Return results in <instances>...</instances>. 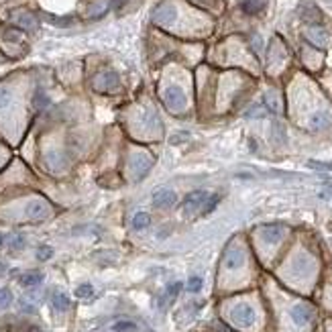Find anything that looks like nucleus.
I'll return each mask as SVG.
<instances>
[{
	"label": "nucleus",
	"instance_id": "f257e3e1",
	"mask_svg": "<svg viewBox=\"0 0 332 332\" xmlns=\"http://www.w3.org/2000/svg\"><path fill=\"white\" fill-rule=\"evenodd\" d=\"M230 318H232V322L239 324V326H251V324L255 322V310H253L249 304H239V306L232 308Z\"/></svg>",
	"mask_w": 332,
	"mask_h": 332
},
{
	"label": "nucleus",
	"instance_id": "f03ea898",
	"mask_svg": "<svg viewBox=\"0 0 332 332\" xmlns=\"http://www.w3.org/2000/svg\"><path fill=\"white\" fill-rule=\"evenodd\" d=\"M208 192H202V189H198V192H192L187 198H185V202H183V214H194V212H202V208H204V204H206V200H208Z\"/></svg>",
	"mask_w": 332,
	"mask_h": 332
},
{
	"label": "nucleus",
	"instance_id": "7ed1b4c3",
	"mask_svg": "<svg viewBox=\"0 0 332 332\" xmlns=\"http://www.w3.org/2000/svg\"><path fill=\"white\" fill-rule=\"evenodd\" d=\"M290 316H292L294 324H298V326H306V324H310L312 318H314V308H312L310 304H296V306L292 308Z\"/></svg>",
	"mask_w": 332,
	"mask_h": 332
},
{
	"label": "nucleus",
	"instance_id": "20e7f679",
	"mask_svg": "<svg viewBox=\"0 0 332 332\" xmlns=\"http://www.w3.org/2000/svg\"><path fill=\"white\" fill-rule=\"evenodd\" d=\"M151 167H153V159H151V155H147V153H139V155H135V157L131 159V169H133V173H135L137 179L143 177Z\"/></svg>",
	"mask_w": 332,
	"mask_h": 332
},
{
	"label": "nucleus",
	"instance_id": "39448f33",
	"mask_svg": "<svg viewBox=\"0 0 332 332\" xmlns=\"http://www.w3.org/2000/svg\"><path fill=\"white\" fill-rule=\"evenodd\" d=\"M163 98H165L167 108H169V110H173V112H181V110L185 108V96H183V92H181V90H177V88L167 90Z\"/></svg>",
	"mask_w": 332,
	"mask_h": 332
},
{
	"label": "nucleus",
	"instance_id": "423d86ee",
	"mask_svg": "<svg viewBox=\"0 0 332 332\" xmlns=\"http://www.w3.org/2000/svg\"><path fill=\"white\" fill-rule=\"evenodd\" d=\"M25 214H27L29 220H43L49 214V206L43 200H33V202H29Z\"/></svg>",
	"mask_w": 332,
	"mask_h": 332
},
{
	"label": "nucleus",
	"instance_id": "0eeeda50",
	"mask_svg": "<svg viewBox=\"0 0 332 332\" xmlns=\"http://www.w3.org/2000/svg\"><path fill=\"white\" fill-rule=\"evenodd\" d=\"M243 261H245L243 251H241L239 247L230 245V247L226 249V253H224V267H226V269H236V267L243 265Z\"/></svg>",
	"mask_w": 332,
	"mask_h": 332
},
{
	"label": "nucleus",
	"instance_id": "6e6552de",
	"mask_svg": "<svg viewBox=\"0 0 332 332\" xmlns=\"http://www.w3.org/2000/svg\"><path fill=\"white\" fill-rule=\"evenodd\" d=\"M175 200H177V196H175L173 189H159L153 196V204L157 208H171L175 204Z\"/></svg>",
	"mask_w": 332,
	"mask_h": 332
},
{
	"label": "nucleus",
	"instance_id": "1a4fd4ad",
	"mask_svg": "<svg viewBox=\"0 0 332 332\" xmlns=\"http://www.w3.org/2000/svg\"><path fill=\"white\" fill-rule=\"evenodd\" d=\"M286 228L281 224H271V226H263L261 228V236L267 241V243H277L281 236H283Z\"/></svg>",
	"mask_w": 332,
	"mask_h": 332
},
{
	"label": "nucleus",
	"instance_id": "9d476101",
	"mask_svg": "<svg viewBox=\"0 0 332 332\" xmlns=\"http://www.w3.org/2000/svg\"><path fill=\"white\" fill-rule=\"evenodd\" d=\"M41 281H43V275L39 271H29V273H25V275L18 277V283L22 288H37Z\"/></svg>",
	"mask_w": 332,
	"mask_h": 332
},
{
	"label": "nucleus",
	"instance_id": "9b49d317",
	"mask_svg": "<svg viewBox=\"0 0 332 332\" xmlns=\"http://www.w3.org/2000/svg\"><path fill=\"white\" fill-rule=\"evenodd\" d=\"M181 292V283L179 281H175V283H171V286H167L165 294L161 296V300H159V306L163 308V306H167L169 302H173L175 298H177V294Z\"/></svg>",
	"mask_w": 332,
	"mask_h": 332
},
{
	"label": "nucleus",
	"instance_id": "f8f14e48",
	"mask_svg": "<svg viewBox=\"0 0 332 332\" xmlns=\"http://www.w3.org/2000/svg\"><path fill=\"white\" fill-rule=\"evenodd\" d=\"M51 306H53L57 312H65V310L69 308V298H67L65 294H61V292H55V294L51 296Z\"/></svg>",
	"mask_w": 332,
	"mask_h": 332
},
{
	"label": "nucleus",
	"instance_id": "ddd939ff",
	"mask_svg": "<svg viewBox=\"0 0 332 332\" xmlns=\"http://www.w3.org/2000/svg\"><path fill=\"white\" fill-rule=\"evenodd\" d=\"M149 224H151V216L147 212H137L133 216V228L135 230H145V228H149Z\"/></svg>",
	"mask_w": 332,
	"mask_h": 332
},
{
	"label": "nucleus",
	"instance_id": "4468645a",
	"mask_svg": "<svg viewBox=\"0 0 332 332\" xmlns=\"http://www.w3.org/2000/svg\"><path fill=\"white\" fill-rule=\"evenodd\" d=\"M47 165L51 167L53 171H57V169H63L65 167V159H63V155L59 151H51L47 155Z\"/></svg>",
	"mask_w": 332,
	"mask_h": 332
},
{
	"label": "nucleus",
	"instance_id": "2eb2a0df",
	"mask_svg": "<svg viewBox=\"0 0 332 332\" xmlns=\"http://www.w3.org/2000/svg\"><path fill=\"white\" fill-rule=\"evenodd\" d=\"M12 100V92L6 86H0V110H4Z\"/></svg>",
	"mask_w": 332,
	"mask_h": 332
},
{
	"label": "nucleus",
	"instance_id": "dca6fc26",
	"mask_svg": "<svg viewBox=\"0 0 332 332\" xmlns=\"http://www.w3.org/2000/svg\"><path fill=\"white\" fill-rule=\"evenodd\" d=\"M8 247H10V251H20L25 247V239L20 234H12L8 239Z\"/></svg>",
	"mask_w": 332,
	"mask_h": 332
},
{
	"label": "nucleus",
	"instance_id": "f3484780",
	"mask_svg": "<svg viewBox=\"0 0 332 332\" xmlns=\"http://www.w3.org/2000/svg\"><path fill=\"white\" fill-rule=\"evenodd\" d=\"M92 294H94V288H92L90 283H84V286L76 288V296H78V298H82V300H86V298H92Z\"/></svg>",
	"mask_w": 332,
	"mask_h": 332
},
{
	"label": "nucleus",
	"instance_id": "a211bd4d",
	"mask_svg": "<svg viewBox=\"0 0 332 332\" xmlns=\"http://www.w3.org/2000/svg\"><path fill=\"white\" fill-rule=\"evenodd\" d=\"M114 330L116 332H137V324H135V322H129V320L116 322V324H114Z\"/></svg>",
	"mask_w": 332,
	"mask_h": 332
},
{
	"label": "nucleus",
	"instance_id": "6ab92c4d",
	"mask_svg": "<svg viewBox=\"0 0 332 332\" xmlns=\"http://www.w3.org/2000/svg\"><path fill=\"white\" fill-rule=\"evenodd\" d=\"M51 255H53V249L47 247V245H43V247L37 249V259H39V261H49Z\"/></svg>",
	"mask_w": 332,
	"mask_h": 332
},
{
	"label": "nucleus",
	"instance_id": "aec40b11",
	"mask_svg": "<svg viewBox=\"0 0 332 332\" xmlns=\"http://www.w3.org/2000/svg\"><path fill=\"white\" fill-rule=\"evenodd\" d=\"M10 302H12V294H10V290H8V288H2V290H0V308L10 306Z\"/></svg>",
	"mask_w": 332,
	"mask_h": 332
},
{
	"label": "nucleus",
	"instance_id": "412c9836",
	"mask_svg": "<svg viewBox=\"0 0 332 332\" xmlns=\"http://www.w3.org/2000/svg\"><path fill=\"white\" fill-rule=\"evenodd\" d=\"M265 102H267L269 110H273V112H279V110H281V104H279V100H277L273 94H267V96H265Z\"/></svg>",
	"mask_w": 332,
	"mask_h": 332
},
{
	"label": "nucleus",
	"instance_id": "4be33fe9",
	"mask_svg": "<svg viewBox=\"0 0 332 332\" xmlns=\"http://www.w3.org/2000/svg\"><path fill=\"white\" fill-rule=\"evenodd\" d=\"M218 196H208V200H206V204H204V208H202V214H208V212H212L214 208H216V204H218Z\"/></svg>",
	"mask_w": 332,
	"mask_h": 332
},
{
	"label": "nucleus",
	"instance_id": "5701e85b",
	"mask_svg": "<svg viewBox=\"0 0 332 332\" xmlns=\"http://www.w3.org/2000/svg\"><path fill=\"white\" fill-rule=\"evenodd\" d=\"M200 288H202V277H189V281H187V290L189 292H200Z\"/></svg>",
	"mask_w": 332,
	"mask_h": 332
},
{
	"label": "nucleus",
	"instance_id": "b1692460",
	"mask_svg": "<svg viewBox=\"0 0 332 332\" xmlns=\"http://www.w3.org/2000/svg\"><path fill=\"white\" fill-rule=\"evenodd\" d=\"M247 116H255V118H263L265 116V110H263V106H253L249 112H247Z\"/></svg>",
	"mask_w": 332,
	"mask_h": 332
},
{
	"label": "nucleus",
	"instance_id": "393cba45",
	"mask_svg": "<svg viewBox=\"0 0 332 332\" xmlns=\"http://www.w3.org/2000/svg\"><path fill=\"white\" fill-rule=\"evenodd\" d=\"M20 310H22V312H29V314L35 312V308H33L31 304H27V302H20Z\"/></svg>",
	"mask_w": 332,
	"mask_h": 332
},
{
	"label": "nucleus",
	"instance_id": "a878e982",
	"mask_svg": "<svg viewBox=\"0 0 332 332\" xmlns=\"http://www.w3.org/2000/svg\"><path fill=\"white\" fill-rule=\"evenodd\" d=\"M308 165H310V167H320V169H332L330 163H316V161H310Z\"/></svg>",
	"mask_w": 332,
	"mask_h": 332
},
{
	"label": "nucleus",
	"instance_id": "bb28decb",
	"mask_svg": "<svg viewBox=\"0 0 332 332\" xmlns=\"http://www.w3.org/2000/svg\"><path fill=\"white\" fill-rule=\"evenodd\" d=\"M320 196H322V198H328V200H332V187H326V189H324Z\"/></svg>",
	"mask_w": 332,
	"mask_h": 332
},
{
	"label": "nucleus",
	"instance_id": "cd10ccee",
	"mask_svg": "<svg viewBox=\"0 0 332 332\" xmlns=\"http://www.w3.org/2000/svg\"><path fill=\"white\" fill-rule=\"evenodd\" d=\"M4 271H6V263L0 259V275H4Z\"/></svg>",
	"mask_w": 332,
	"mask_h": 332
},
{
	"label": "nucleus",
	"instance_id": "c85d7f7f",
	"mask_svg": "<svg viewBox=\"0 0 332 332\" xmlns=\"http://www.w3.org/2000/svg\"><path fill=\"white\" fill-rule=\"evenodd\" d=\"M2 241H4V236H2V234H0V245H2Z\"/></svg>",
	"mask_w": 332,
	"mask_h": 332
}]
</instances>
